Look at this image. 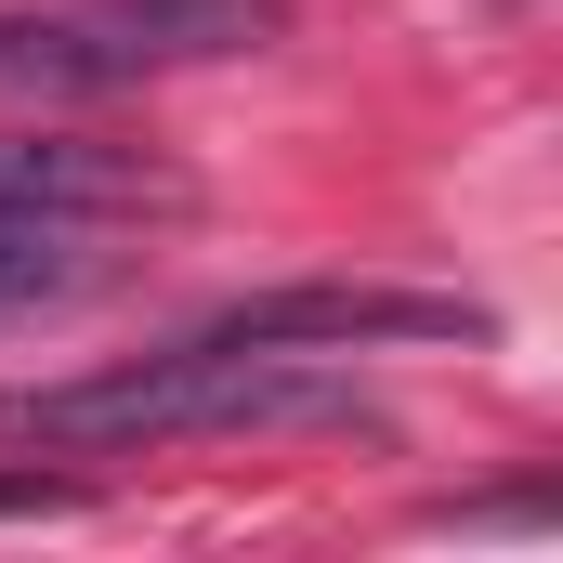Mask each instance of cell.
Returning <instances> with one entry per match:
<instances>
[{
	"mask_svg": "<svg viewBox=\"0 0 563 563\" xmlns=\"http://www.w3.org/2000/svg\"><path fill=\"white\" fill-rule=\"evenodd\" d=\"M92 53L119 79H157V66H223V53H263L288 26V0H79Z\"/></svg>",
	"mask_w": 563,
	"mask_h": 563,
	"instance_id": "obj_4",
	"label": "cell"
},
{
	"mask_svg": "<svg viewBox=\"0 0 563 563\" xmlns=\"http://www.w3.org/2000/svg\"><path fill=\"white\" fill-rule=\"evenodd\" d=\"M79 485H40V472H0V525H26V511H66Z\"/></svg>",
	"mask_w": 563,
	"mask_h": 563,
	"instance_id": "obj_7",
	"label": "cell"
},
{
	"mask_svg": "<svg viewBox=\"0 0 563 563\" xmlns=\"http://www.w3.org/2000/svg\"><path fill=\"white\" fill-rule=\"evenodd\" d=\"M184 432H380V407L301 354V341H170L132 367H92V380H40V394H0V445H53V459H132V445H184Z\"/></svg>",
	"mask_w": 563,
	"mask_h": 563,
	"instance_id": "obj_1",
	"label": "cell"
},
{
	"mask_svg": "<svg viewBox=\"0 0 563 563\" xmlns=\"http://www.w3.org/2000/svg\"><path fill=\"white\" fill-rule=\"evenodd\" d=\"M79 288H106V236L79 210H0V314L79 301Z\"/></svg>",
	"mask_w": 563,
	"mask_h": 563,
	"instance_id": "obj_5",
	"label": "cell"
},
{
	"mask_svg": "<svg viewBox=\"0 0 563 563\" xmlns=\"http://www.w3.org/2000/svg\"><path fill=\"white\" fill-rule=\"evenodd\" d=\"M0 210H184V170L144 144H79V132H0Z\"/></svg>",
	"mask_w": 563,
	"mask_h": 563,
	"instance_id": "obj_2",
	"label": "cell"
},
{
	"mask_svg": "<svg viewBox=\"0 0 563 563\" xmlns=\"http://www.w3.org/2000/svg\"><path fill=\"white\" fill-rule=\"evenodd\" d=\"M79 92H119V66L92 53V26L0 0V106H79Z\"/></svg>",
	"mask_w": 563,
	"mask_h": 563,
	"instance_id": "obj_6",
	"label": "cell"
},
{
	"mask_svg": "<svg viewBox=\"0 0 563 563\" xmlns=\"http://www.w3.org/2000/svg\"><path fill=\"white\" fill-rule=\"evenodd\" d=\"M223 341H485L472 301H420V288H276V301H236L210 314Z\"/></svg>",
	"mask_w": 563,
	"mask_h": 563,
	"instance_id": "obj_3",
	"label": "cell"
}]
</instances>
